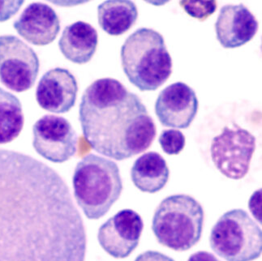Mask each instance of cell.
Listing matches in <instances>:
<instances>
[{
  "instance_id": "277c9868",
  "label": "cell",
  "mask_w": 262,
  "mask_h": 261,
  "mask_svg": "<svg viewBox=\"0 0 262 261\" xmlns=\"http://www.w3.org/2000/svg\"><path fill=\"white\" fill-rule=\"evenodd\" d=\"M73 185L77 205L90 220L105 216L123 191L117 164L95 154H89L77 163Z\"/></svg>"
},
{
  "instance_id": "ac0fdd59",
  "label": "cell",
  "mask_w": 262,
  "mask_h": 261,
  "mask_svg": "<svg viewBox=\"0 0 262 261\" xmlns=\"http://www.w3.org/2000/svg\"><path fill=\"white\" fill-rule=\"evenodd\" d=\"M25 123L20 100L9 92L0 88V144L16 140Z\"/></svg>"
},
{
  "instance_id": "3957f363",
  "label": "cell",
  "mask_w": 262,
  "mask_h": 261,
  "mask_svg": "<svg viewBox=\"0 0 262 261\" xmlns=\"http://www.w3.org/2000/svg\"><path fill=\"white\" fill-rule=\"evenodd\" d=\"M127 79L141 91H155L172 73V59L163 35L141 28L127 37L120 51Z\"/></svg>"
},
{
  "instance_id": "d6986e66",
  "label": "cell",
  "mask_w": 262,
  "mask_h": 261,
  "mask_svg": "<svg viewBox=\"0 0 262 261\" xmlns=\"http://www.w3.org/2000/svg\"><path fill=\"white\" fill-rule=\"evenodd\" d=\"M180 4L188 15L202 22L213 15L217 6L214 0H183Z\"/></svg>"
},
{
  "instance_id": "e0dca14e",
  "label": "cell",
  "mask_w": 262,
  "mask_h": 261,
  "mask_svg": "<svg viewBox=\"0 0 262 261\" xmlns=\"http://www.w3.org/2000/svg\"><path fill=\"white\" fill-rule=\"evenodd\" d=\"M138 17L137 7L128 0H109L100 4L98 19L100 27L109 35L120 36L133 27Z\"/></svg>"
},
{
  "instance_id": "5b68a950",
  "label": "cell",
  "mask_w": 262,
  "mask_h": 261,
  "mask_svg": "<svg viewBox=\"0 0 262 261\" xmlns=\"http://www.w3.org/2000/svg\"><path fill=\"white\" fill-rule=\"evenodd\" d=\"M205 213L191 195L179 194L165 198L155 210L152 230L159 244L176 251H185L202 238Z\"/></svg>"
},
{
  "instance_id": "8fae6325",
  "label": "cell",
  "mask_w": 262,
  "mask_h": 261,
  "mask_svg": "<svg viewBox=\"0 0 262 261\" xmlns=\"http://www.w3.org/2000/svg\"><path fill=\"white\" fill-rule=\"evenodd\" d=\"M198 107L195 91L183 82H176L161 91L155 113L165 127L187 129L196 117Z\"/></svg>"
},
{
  "instance_id": "4fadbf2b",
  "label": "cell",
  "mask_w": 262,
  "mask_h": 261,
  "mask_svg": "<svg viewBox=\"0 0 262 261\" xmlns=\"http://www.w3.org/2000/svg\"><path fill=\"white\" fill-rule=\"evenodd\" d=\"M258 27L256 16L244 4L225 5L215 23L216 35L224 48L234 49L249 42Z\"/></svg>"
},
{
  "instance_id": "44dd1931",
  "label": "cell",
  "mask_w": 262,
  "mask_h": 261,
  "mask_svg": "<svg viewBox=\"0 0 262 261\" xmlns=\"http://www.w3.org/2000/svg\"><path fill=\"white\" fill-rule=\"evenodd\" d=\"M24 1H0V22L7 21L17 13Z\"/></svg>"
},
{
  "instance_id": "7a4b0ae2",
  "label": "cell",
  "mask_w": 262,
  "mask_h": 261,
  "mask_svg": "<svg viewBox=\"0 0 262 261\" xmlns=\"http://www.w3.org/2000/svg\"><path fill=\"white\" fill-rule=\"evenodd\" d=\"M79 119L93 149L123 161L145 152L156 126L141 98L113 78L95 80L83 94Z\"/></svg>"
},
{
  "instance_id": "52a82bcc",
  "label": "cell",
  "mask_w": 262,
  "mask_h": 261,
  "mask_svg": "<svg viewBox=\"0 0 262 261\" xmlns=\"http://www.w3.org/2000/svg\"><path fill=\"white\" fill-rule=\"evenodd\" d=\"M256 137L237 124L225 127L211 143L212 161L223 176L239 180L249 173Z\"/></svg>"
},
{
  "instance_id": "8992f818",
  "label": "cell",
  "mask_w": 262,
  "mask_h": 261,
  "mask_svg": "<svg viewBox=\"0 0 262 261\" xmlns=\"http://www.w3.org/2000/svg\"><path fill=\"white\" fill-rule=\"evenodd\" d=\"M209 244L227 261H253L262 252V232L246 211L225 212L212 228Z\"/></svg>"
},
{
  "instance_id": "7402d4cb",
  "label": "cell",
  "mask_w": 262,
  "mask_h": 261,
  "mask_svg": "<svg viewBox=\"0 0 262 261\" xmlns=\"http://www.w3.org/2000/svg\"><path fill=\"white\" fill-rule=\"evenodd\" d=\"M134 261H174L168 255L159 251H147L140 254Z\"/></svg>"
},
{
  "instance_id": "603a6c76",
  "label": "cell",
  "mask_w": 262,
  "mask_h": 261,
  "mask_svg": "<svg viewBox=\"0 0 262 261\" xmlns=\"http://www.w3.org/2000/svg\"><path fill=\"white\" fill-rule=\"evenodd\" d=\"M188 261H220L215 255L208 251H200L190 255Z\"/></svg>"
},
{
  "instance_id": "9a60e30c",
  "label": "cell",
  "mask_w": 262,
  "mask_h": 261,
  "mask_svg": "<svg viewBox=\"0 0 262 261\" xmlns=\"http://www.w3.org/2000/svg\"><path fill=\"white\" fill-rule=\"evenodd\" d=\"M98 43L97 30L86 22L77 21L65 28L59 41V47L68 60L77 64H84L92 59Z\"/></svg>"
},
{
  "instance_id": "ffe728a7",
  "label": "cell",
  "mask_w": 262,
  "mask_h": 261,
  "mask_svg": "<svg viewBox=\"0 0 262 261\" xmlns=\"http://www.w3.org/2000/svg\"><path fill=\"white\" fill-rule=\"evenodd\" d=\"M159 141L163 152L168 155L180 154L184 149L186 143L184 135L176 129L163 130Z\"/></svg>"
},
{
  "instance_id": "2e32d148",
  "label": "cell",
  "mask_w": 262,
  "mask_h": 261,
  "mask_svg": "<svg viewBox=\"0 0 262 261\" xmlns=\"http://www.w3.org/2000/svg\"><path fill=\"white\" fill-rule=\"evenodd\" d=\"M170 170L166 160L159 153L149 152L141 155L133 163L131 179L133 184L143 192H158L168 182Z\"/></svg>"
},
{
  "instance_id": "30bf717a",
  "label": "cell",
  "mask_w": 262,
  "mask_h": 261,
  "mask_svg": "<svg viewBox=\"0 0 262 261\" xmlns=\"http://www.w3.org/2000/svg\"><path fill=\"white\" fill-rule=\"evenodd\" d=\"M143 229L142 219L137 212L123 209L100 226L98 243L112 257L124 259L139 245Z\"/></svg>"
},
{
  "instance_id": "9c48e42d",
  "label": "cell",
  "mask_w": 262,
  "mask_h": 261,
  "mask_svg": "<svg viewBox=\"0 0 262 261\" xmlns=\"http://www.w3.org/2000/svg\"><path fill=\"white\" fill-rule=\"evenodd\" d=\"M33 148L50 162L63 163L77 153V133L65 118L44 115L33 125Z\"/></svg>"
},
{
  "instance_id": "ba28073f",
  "label": "cell",
  "mask_w": 262,
  "mask_h": 261,
  "mask_svg": "<svg viewBox=\"0 0 262 261\" xmlns=\"http://www.w3.org/2000/svg\"><path fill=\"white\" fill-rule=\"evenodd\" d=\"M40 62L35 51L13 35L0 36V82L16 92H26L34 85Z\"/></svg>"
},
{
  "instance_id": "7c38bea8",
  "label": "cell",
  "mask_w": 262,
  "mask_h": 261,
  "mask_svg": "<svg viewBox=\"0 0 262 261\" xmlns=\"http://www.w3.org/2000/svg\"><path fill=\"white\" fill-rule=\"evenodd\" d=\"M77 79L68 69L55 68L41 76L36 90L37 103L52 113L69 112L77 101Z\"/></svg>"
},
{
  "instance_id": "5bb4252c",
  "label": "cell",
  "mask_w": 262,
  "mask_h": 261,
  "mask_svg": "<svg viewBox=\"0 0 262 261\" xmlns=\"http://www.w3.org/2000/svg\"><path fill=\"white\" fill-rule=\"evenodd\" d=\"M13 27L24 39L35 46L53 42L60 31V20L47 4L33 3L14 22Z\"/></svg>"
},
{
  "instance_id": "6da1fadb",
  "label": "cell",
  "mask_w": 262,
  "mask_h": 261,
  "mask_svg": "<svg viewBox=\"0 0 262 261\" xmlns=\"http://www.w3.org/2000/svg\"><path fill=\"white\" fill-rule=\"evenodd\" d=\"M86 246L63 178L35 158L0 148V261H84Z\"/></svg>"
}]
</instances>
